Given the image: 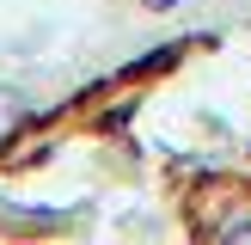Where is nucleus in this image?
<instances>
[{
  "label": "nucleus",
  "mask_w": 251,
  "mask_h": 245,
  "mask_svg": "<svg viewBox=\"0 0 251 245\" xmlns=\"http://www.w3.org/2000/svg\"><path fill=\"white\" fill-rule=\"evenodd\" d=\"M31 122V98L19 92V86H0V147L19 141V129Z\"/></svg>",
  "instance_id": "f257e3e1"
},
{
  "label": "nucleus",
  "mask_w": 251,
  "mask_h": 245,
  "mask_svg": "<svg viewBox=\"0 0 251 245\" xmlns=\"http://www.w3.org/2000/svg\"><path fill=\"white\" fill-rule=\"evenodd\" d=\"M147 6H153V12H166V6H178V0H147Z\"/></svg>",
  "instance_id": "f03ea898"
}]
</instances>
